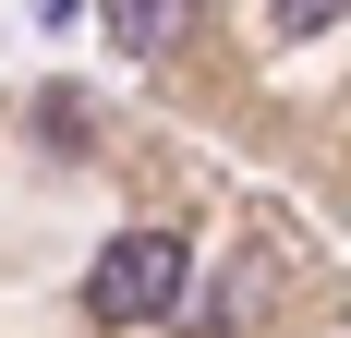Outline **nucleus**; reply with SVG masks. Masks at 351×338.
<instances>
[{
	"instance_id": "7ed1b4c3",
	"label": "nucleus",
	"mask_w": 351,
	"mask_h": 338,
	"mask_svg": "<svg viewBox=\"0 0 351 338\" xmlns=\"http://www.w3.org/2000/svg\"><path fill=\"white\" fill-rule=\"evenodd\" d=\"M267 12H279V36H327V25L351 12V0H267Z\"/></svg>"
},
{
	"instance_id": "f03ea898",
	"label": "nucleus",
	"mask_w": 351,
	"mask_h": 338,
	"mask_svg": "<svg viewBox=\"0 0 351 338\" xmlns=\"http://www.w3.org/2000/svg\"><path fill=\"white\" fill-rule=\"evenodd\" d=\"M97 12H109V49H145V61L194 36V0H97Z\"/></svg>"
},
{
	"instance_id": "f257e3e1",
	"label": "nucleus",
	"mask_w": 351,
	"mask_h": 338,
	"mask_svg": "<svg viewBox=\"0 0 351 338\" xmlns=\"http://www.w3.org/2000/svg\"><path fill=\"white\" fill-rule=\"evenodd\" d=\"M170 302H182V242L170 230L97 242V266H85V314H97V326H158Z\"/></svg>"
}]
</instances>
